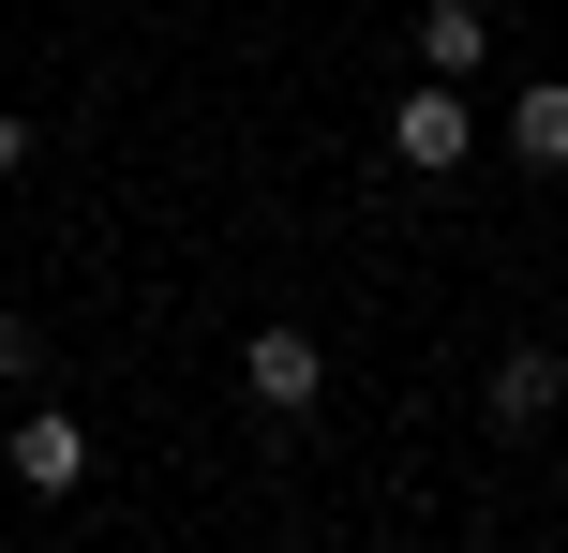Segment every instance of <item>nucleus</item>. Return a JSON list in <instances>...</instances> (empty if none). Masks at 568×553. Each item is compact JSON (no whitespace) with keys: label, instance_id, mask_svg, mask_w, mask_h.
Segmentation results:
<instances>
[{"label":"nucleus","instance_id":"nucleus-5","mask_svg":"<svg viewBox=\"0 0 568 553\" xmlns=\"http://www.w3.org/2000/svg\"><path fill=\"white\" fill-rule=\"evenodd\" d=\"M419 60H434V75H479V60H494V16H479V0H434V16H419Z\"/></svg>","mask_w":568,"mask_h":553},{"label":"nucleus","instance_id":"nucleus-1","mask_svg":"<svg viewBox=\"0 0 568 553\" xmlns=\"http://www.w3.org/2000/svg\"><path fill=\"white\" fill-rule=\"evenodd\" d=\"M389 150H404V165H419V180H449L464 150H479V105H464V75L404 90V105H389Z\"/></svg>","mask_w":568,"mask_h":553},{"label":"nucleus","instance_id":"nucleus-3","mask_svg":"<svg viewBox=\"0 0 568 553\" xmlns=\"http://www.w3.org/2000/svg\"><path fill=\"white\" fill-rule=\"evenodd\" d=\"M554 404H568V359L554 345H509V359H494V434H539Z\"/></svg>","mask_w":568,"mask_h":553},{"label":"nucleus","instance_id":"nucleus-6","mask_svg":"<svg viewBox=\"0 0 568 553\" xmlns=\"http://www.w3.org/2000/svg\"><path fill=\"white\" fill-rule=\"evenodd\" d=\"M509 150H524V165H568V75H554V90H524V105H509Z\"/></svg>","mask_w":568,"mask_h":553},{"label":"nucleus","instance_id":"nucleus-2","mask_svg":"<svg viewBox=\"0 0 568 553\" xmlns=\"http://www.w3.org/2000/svg\"><path fill=\"white\" fill-rule=\"evenodd\" d=\"M240 389H255L270 419H300L314 389H329V345H314V329H255V345H240Z\"/></svg>","mask_w":568,"mask_h":553},{"label":"nucleus","instance_id":"nucleus-4","mask_svg":"<svg viewBox=\"0 0 568 553\" xmlns=\"http://www.w3.org/2000/svg\"><path fill=\"white\" fill-rule=\"evenodd\" d=\"M16 479H30V494H75V479H90V419L30 404V419H16Z\"/></svg>","mask_w":568,"mask_h":553},{"label":"nucleus","instance_id":"nucleus-7","mask_svg":"<svg viewBox=\"0 0 568 553\" xmlns=\"http://www.w3.org/2000/svg\"><path fill=\"white\" fill-rule=\"evenodd\" d=\"M16 165H30V120H16V105H0V180H16Z\"/></svg>","mask_w":568,"mask_h":553}]
</instances>
